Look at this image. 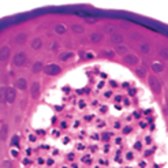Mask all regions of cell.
I'll return each mask as SVG.
<instances>
[{
	"label": "cell",
	"instance_id": "cell-9",
	"mask_svg": "<svg viewBox=\"0 0 168 168\" xmlns=\"http://www.w3.org/2000/svg\"><path fill=\"white\" fill-rule=\"evenodd\" d=\"M7 134H8V126L7 124H3L1 129H0V140L5 141L7 140Z\"/></svg>",
	"mask_w": 168,
	"mask_h": 168
},
{
	"label": "cell",
	"instance_id": "cell-18",
	"mask_svg": "<svg viewBox=\"0 0 168 168\" xmlns=\"http://www.w3.org/2000/svg\"><path fill=\"white\" fill-rule=\"evenodd\" d=\"M150 51V45L146 44V42H144L142 45H141V52H144V53H149Z\"/></svg>",
	"mask_w": 168,
	"mask_h": 168
},
{
	"label": "cell",
	"instance_id": "cell-15",
	"mask_svg": "<svg viewBox=\"0 0 168 168\" xmlns=\"http://www.w3.org/2000/svg\"><path fill=\"white\" fill-rule=\"evenodd\" d=\"M71 56H72L71 52H63V53H60V55H59V59H60V60H63V62H66V60H68Z\"/></svg>",
	"mask_w": 168,
	"mask_h": 168
},
{
	"label": "cell",
	"instance_id": "cell-1",
	"mask_svg": "<svg viewBox=\"0 0 168 168\" xmlns=\"http://www.w3.org/2000/svg\"><path fill=\"white\" fill-rule=\"evenodd\" d=\"M12 63H14V66H16V67H22V66L26 63V55L23 52H18V53L14 56Z\"/></svg>",
	"mask_w": 168,
	"mask_h": 168
},
{
	"label": "cell",
	"instance_id": "cell-23",
	"mask_svg": "<svg viewBox=\"0 0 168 168\" xmlns=\"http://www.w3.org/2000/svg\"><path fill=\"white\" fill-rule=\"evenodd\" d=\"M86 22H88V23H94V22H97V19L96 18H86Z\"/></svg>",
	"mask_w": 168,
	"mask_h": 168
},
{
	"label": "cell",
	"instance_id": "cell-19",
	"mask_svg": "<svg viewBox=\"0 0 168 168\" xmlns=\"http://www.w3.org/2000/svg\"><path fill=\"white\" fill-rule=\"evenodd\" d=\"M72 31L74 33H83V27L81 25H74L72 26Z\"/></svg>",
	"mask_w": 168,
	"mask_h": 168
},
{
	"label": "cell",
	"instance_id": "cell-8",
	"mask_svg": "<svg viewBox=\"0 0 168 168\" xmlns=\"http://www.w3.org/2000/svg\"><path fill=\"white\" fill-rule=\"evenodd\" d=\"M124 60H126V63H129V64H131V66H135L138 63V57L135 56V55H126V56H124Z\"/></svg>",
	"mask_w": 168,
	"mask_h": 168
},
{
	"label": "cell",
	"instance_id": "cell-4",
	"mask_svg": "<svg viewBox=\"0 0 168 168\" xmlns=\"http://www.w3.org/2000/svg\"><path fill=\"white\" fill-rule=\"evenodd\" d=\"M15 89L12 88H7V92H5V101L7 103H14V100H15Z\"/></svg>",
	"mask_w": 168,
	"mask_h": 168
},
{
	"label": "cell",
	"instance_id": "cell-21",
	"mask_svg": "<svg viewBox=\"0 0 168 168\" xmlns=\"http://www.w3.org/2000/svg\"><path fill=\"white\" fill-rule=\"evenodd\" d=\"M5 92H7V88H0V101L5 100Z\"/></svg>",
	"mask_w": 168,
	"mask_h": 168
},
{
	"label": "cell",
	"instance_id": "cell-3",
	"mask_svg": "<svg viewBox=\"0 0 168 168\" xmlns=\"http://www.w3.org/2000/svg\"><path fill=\"white\" fill-rule=\"evenodd\" d=\"M44 72L48 75H56L60 72V67L57 64H48L44 67Z\"/></svg>",
	"mask_w": 168,
	"mask_h": 168
},
{
	"label": "cell",
	"instance_id": "cell-13",
	"mask_svg": "<svg viewBox=\"0 0 168 168\" xmlns=\"http://www.w3.org/2000/svg\"><path fill=\"white\" fill-rule=\"evenodd\" d=\"M31 70H33V72H40L41 70H44V66H42L41 62H36L31 67Z\"/></svg>",
	"mask_w": 168,
	"mask_h": 168
},
{
	"label": "cell",
	"instance_id": "cell-11",
	"mask_svg": "<svg viewBox=\"0 0 168 168\" xmlns=\"http://www.w3.org/2000/svg\"><path fill=\"white\" fill-rule=\"evenodd\" d=\"M103 40V33H92L90 34V41L92 42H100Z\"/></svg>",
	"mask_w": 168,
	"mask_h": 168
},
{
	"label": "cell",
	"instance_id": "cell-17",
	"mask_svg": "<svg viewBox=\"0 0 168 168\" xmlns=\"http://www.w3.org/2000/svg\"><path fill=\"white\" fill-rule=\"evenodd\" d=\"M152 70L156 71V72H161V71H163V66H161L160 63H153V64H152Z\"/></svg>",
	"mask_w": 168,
	"mask_h": 168
},
{
	"label": "cell",
	"instance_id": "cell-16",
	"mask_svg": "<svg viewBox=\"0 0 168 168\" xmlns=\"http://www.w3.org/2000/svg\"><path fill=\"white\" fill-rule=\"evenodd\" d=\"M55 31L57 34H64L66 33V26L64 25H56L55 26Z\"/></svg>",
	"mask_w": 168,
	"mask_h": 168
},
{
	"label": "cell",
	"instance_id": "cell-5",
	"mask_svg": "<svg viewBox=\"0 0 168 168\" xmlns=\"http://www.w3.org/2000/svg\"><path fill=\"white\" fill-rule=\"evenodd\" d=\"M30 92H31V97H33V98H37V97H38V96H40V83H38V82H33Z\"/></svg>",
	"mask_w": 168,
	"mask_h": 168
},
{
	"label": "cell",
	"instance_id": "cell-7",
	"mask_svg": "<svg viewBox=\"0 0 168 168\" xmlns=\"http://www.w3.org/2000/svg\"><path fill=\"white\" fill-rule=\"evenodd\" d=\"M8 56H10V48H8V47H3L1 49H0V62L7 60Z\"/></svg>",
	"mask_w": 168,
	"mask_h": 168
},
{
	"label": "cell",
	"instance_id": "cell-14",
	"mask_svg": "<svg viewBox=\"0 0 168 168\" xmlns=\"http://www.w3.org/2000/svg\"><path fill=\"white\" fill-rule=\"evenodd\" d=\"M116 53L118 55H124V56H126L127 55V47H124V45H118L116 47Z\"/></svg>",
	"mask_w": 168,
	"mask_h": 168
},
{
	"label": "cell",
	"instance_id": "cell-2",
	"mask_svg": "<svg viewBox=\"0 0 168 168\" xmlns=\"http://www.w3.org/2000/svg\"><path fill=\"white\" fill-rule=\"evenodd\" d=\"M149 85L150 88H152V90L155 92V93H160L161 92V85H160V81L157 79L156 77H149Z\"/></svg>",
	"mask_w": 168,
	"mask_h": 168
},
{
	"label": "cell",
	"instance_id": "cell-6",
	"mask_svg": "<svg viewBox=\"0 0 168 168\" xmlns=\"http://www.w3.org/2000/svg\"><path fill=\"white\" fill-rule=\"evenodd\" d=\"M109 41L114 42V44H120L123 41V36L120 33H112L111 37H109Z\"/></svg>",
	"mask_w": 168,
	"mask_h": 168
},
{
	"label": "cell",
	"instance_id": "cell-12",
	"mask_svg": "<svg viewBox=\"0 0 168 168\" xmlns=\"http://www.w3.org/2000/svg\"><path fill=\"white\" fill-rule=\"evenodd\" d=\"M26 86H27V83H26V79H23V78H19V79L16 81V88H18V89L25 90Z\"/></svg>",
	"mask_w": 168,
	"mask_h": 168
},
{
	"label": "cell",
	"instance_id": "cell-22",
	"mask_svg": "<svg viewBox=\"0 0 168 168\" xmlns=\"http://www.w3.org/2000/svg\"><path fill=\"white\" fill-rule=\"evenodd\" d=\"M160 56H163L164 59H168V48L160 49Z\"/></svg>",
	"mask_w": 168,
	"mask_h": 168
},
{
	"label": "cell",
	"instance_id": "cell-10",
	"mask_svg": "<svg viewBox=\"0 0 168 168\" xmlns=\"http://www.w3.org/2000/svg\"><path fill=\"white\" fill-rule=\"evenodd\" d=\"M41 47H42V40L40 38V37L33 38V41H31V48L33 49H41Z\"/></svg>",
	"mask_w": 168,
	"mask_h": 168
},
{
	"label": "cell",
	"instance_id": "cell-20",
	"mask_svg": "<svg viewBox=\"0 0 168 168\" xmlns=\"http://www.w3.org/2000/svg\"><path fill=\"white\" fill-rule=\"evenodd\" d=\"M16 44H21V42H25L26 41V36L25 34H18V36H16Z\"/></svg>",
	"mask_w": 168,
	"mask_h": 168
}]
</instances>
